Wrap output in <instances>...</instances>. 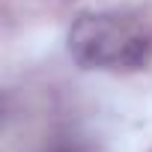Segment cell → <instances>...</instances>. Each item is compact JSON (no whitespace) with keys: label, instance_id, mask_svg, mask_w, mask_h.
Listing matches in <instances>:
<instances>
[{"label":"cell","instance_id":"cell-2","mask_svg":"<svg viewBox=\"0 0 152 152\" xmlns=\"http://www.w3.org/2000/svg\"><path fill=\"white\" fill-rule=\"evenodd\" d=\"M42 152H90V146H87L81 137H75V134H60V137H54Z\"/></svg>","mask_w":152,"mask_h":152},{"label":"cell","instance_id":"cell-1","mask_svg":"<svg viewBox=\"0 0 152 152\" xmlns=\"http://www.w3.org/2000/svg\"><path fill=\"white\" fill-rule=\"evenodd\" d=\"M69 54L81 69L140 72L152 60V30L128 9L81 12L69 27Z\"/></svg>","mask_w":152,"mask_h":152}]
</instances>
